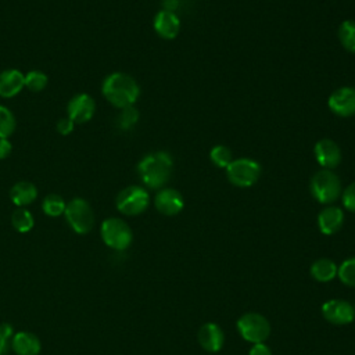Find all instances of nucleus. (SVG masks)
Listing matches in <instances>:
<instances>
[{"label":"nucleus","instance_id":"0eeeda50","mask_svg":"<svg viewBox=\"0 0 355 355\" xmlns=\"http://www.w3.org/2000/svg\"><path fill=\"white\" fill-rule=\"evenodd\" d=\"M237 329L241 337L252 344L263 343L270 334V324L265 316L255 312L244 313L237 320Z\"/></svg>","mask_w":355,"mask_h":355},{"label":"nucleus","instance_id":"f3484780","mask_svg":"<svg viewBox=\"0 0 355 355\" xmlns=\"http://www.w3.org/2000/svg\"><path fill=\"white\" fill-rule=\"evenodd\" d=\"M25 86V75L18 69H6L0 73V97L17 96Z\"/></svg>","mask_w":355,"mask_h":355},{"label":"nucleus","instance_id":"a878e982","mask_svg":"<svg viewBox=\"0 0 355 355\" xmlns=\"http://www.w3.org/2000/svg\"><path fill=\"white\" fill-rule=\"evenodd\" d=\"M15 129V119L12 112L0 105V139H7Z\"/></svg>","mask_w":355,"mask_h":355},{"label":"nucleus","instance_id":"f03ea898","mask_svg":"<svg viewBox=\"0 0 355 355\" xmlns=\"http://www.w3.org/2000/svg\"><path fill=\"white\" fill-rule=\"evenodd\" d=\"M172 157L165 151H155L146 155L137 165L141 182L150 189H161L171 178Z\"/></svg>","mask_w":355,"mask_h":355},{"label":"nucleus","instance_id":"2eb2a0df","mask_svg":"<svg viewBox=\"0 0 355 355\" xmlns=\"http://www.w3.org/2000/svg\"><path fill=\"white\" fill-rule=\"evenodd\" d=\"M343 223H344V212L338 207L327 205L318 215L319 230L326 236H331L337 233L341 229Z\"/></svg>","mask_w":355,"mask_h":355},{"label":"nucleus","instance_id":"6e6552de","mask_svg":"<svg viewBox=\"0 0 355 355\" xmlns=\"http://www.w3.org/2000/svg\"><path fill=\"white\" fill-rule=\"evenodd\" d=\"M150 197L147 190L140 186H129L119 191L116 197V208L123 215H139L148 207Z\"/></svg>","mask_w":355,"mask_h":355},{"label":"nucleus","instance_id":"b1692460","mask_svg":"<svg viewBox=\"0 0 355 355\" xmlns=\"http://www.w3.org/2000/svg\"><path fill=\"white\" fill-rule=\"evenodd\" d=\"M209 159L212 161L214 165H216L218 168H227V165L233 161V155L229 147L223 146V144H218L214 146L209 151Z\"/></svg>","mask_w":355,"mask_h":355},{"label":"nucleus","instance_id":"20e7f679","mask_svg":"<svg viewBox=\"0 0 355 355\" xmlns=\"http://www.w3.org/2000/svg\"><path fill=\"white\" fill-rule=\"evenodd\" d=\"M226 176L236 187H250L259 179L261 165L252 158H237L227 165Z\"/></svg>","mask_w":355,"mask_h":355},{"label":"nucleus","instance_id":"f257e3e1","mask_svg":"<svg viewBox=\"0 0 355 355\" xmlns=\"http://www.w3.org/2000/svg\"><path fill=\"white\" fill-rule=\"evenodd\" d=\"M101 92L114 107L122 110L136 103L140 94V87L130 75L114 72L104 79Z\"/></svg>","mask_w":355,"mask_h":355},{"label":"nucleus","instance_id":"423d86ee","mask_svg":"<svg viewBox=\"0 0 355 355\" xmlns=\"http://www.w3.org/2000/svg\"><path fill=\"white\" fill-rule=\"evenodd\" d=\"M101 239L103 241L118 251L126 250L133 239L129 225L119 218H108L101 223Z\"/></svg>","mask_w":355,"mask_h":355},{"label":"nucleus","instance_id":"f704fd0d","mask_svg":"<svg viewBox=\"0 0 355 355\" xmlns=\"http://www.w3.org/2000/svg\"><path fill=\"white\" fill-rule=\"evenodd\" d=\"M354 308H355V306H354Z\"/></svg>","mask_w":355,"mask_h":355},{"label":"nucleus","instance_id":"412c9836","mask_svg":"<svg viewBox=\"0 0 355 355\" xmlns=\"http://www.w3.org/2000/svg\"><path fill=\"white\" fill-rule=\"evenodd\" d=\"M338 40L347 51L355 53V21L347 19L341 22L338 26Z\"/></svg>","mask_w":355,"mask_h":355},{"label":"nucleus","instance_id":"393cba45","mask_svg":"<svg viewBox=\"0 0 355 355\" xmlns=\"http://www.w3.org/2000/svg\"><path fill=\"white\" fill-rule=\"evenodd\" d=\"M338 279L348 287H355V257L345 259L337 269Z\"/></svg>","mask_w":355,"mask_h":355},{"label":"nucleus","instance_id":"5701e85b","mask_svg":"<svg viewBox=\"0 0 355 355\" xmlns=\"http://www.w3.org/2000/svg\"><path fill=\"white\" fill-rule=\"evenodd\" d=\"M65 207H67V204H65L64 198L58 194H49L44 197V200L42 202L43 212L49 216H60L61 214H64Z\"/></svg>","mask_w":355,"mask_h":355},{"label":"nucleus","instance_id":"c85d7f7f","mask_svg":"<svg viewBox=\"0 0 355 355\" xmlns=\"http://www.w3.org/2000/svg\"><path fill=\"white\" fill-rule=\"evenodd\" d=\"M341 201L348 211L355 212V182L345 187V190L341 194Z\"/></svg>","mask_w":355,"mask_h":355},{"label":"nucleus","instance_id":"7c9ffc66","mask_svg":"<svg viewBox=\"0 0 355 355\" xmlns=\"http://www.w3.org/2000/svg\"><path fill=\"white\" fill-rule=\"evenodd\" d=\"M248 355H272V351L263 343H258V344H252Z\"/></svg>","mask_w":355,"mask_h":355},{"label":"nucleus","instance_id":"1a4fd4ad","mask_svg":"<svg viewBox=\"0 0 355 355\" xmlns=\"http://www.w3.org/2000/svg\"><path fill=\"white\" fill-rule=\"evenodd\" d=\"M327 105L338 116L348 118L355 115V87L344 86L334 90L327 100Z\"/></svg>","mask_w":355,"mask_h":355},{"label":"nucleus","instance_id":"dca6fc26","mask_svg":"<svg viewBox=\"0 0 355 355\" xmlns=\"http://www.w3.org/2000/svg\"><path fill=\"white\" fill-rule=\"evenodd\" d=\"M198 343L202 349L208 352H218L223 347L225 334L218 324L205 323L198 330Z\"/></svg>","mask_w":355,"mask_h":355},{"label":"nucleus","instance_id":"f8f14e48","mask_svg":"<svg viewBox=\"0 0 355 355\" xmlns=\"http://www.w3.org/2000/svg\"><path fill=\"white\" fill-rule=\"evenodd\" d=\"M154 205L158 212L166 216H173L178 215L183 207H184V200L182 194L176 189L165 187L161 189L154 198Z\"/></svg>","mask_w":355,"mask_h":355},{"label":"nucleus","instance_id":"cd10ccee","mask_svg":"<svg viewBox=\"0 0 355 355\" xmlns=\"http://www.w3.org/2000/svg\"><path fill=\"white\" fill-rule=\"evenodd\" d=\"M137 121H139V112L133 105L122 108V112L118 116V125L123 130H128L132 126H135Z\"/></svg>","mask_w":355,"mask_h":355},{"label":"nucleus","instance_id":"bb28decb","mask_svg":"<svg viewBox=\"0 0 355 355\" xmlns=\"http://www.w3.org/2000/svg\"><path fill=\"white\" fill-rule=\"evenodd\" d=\"M47 85V76L40 71H31L25 75V86L31 92H40Z\"/></svg>","mask_w":355,"mask_h":355},{"label":"nucleus","instance_id":"9d476101","mask_svg":"<svg viewBox=\"0 0 355 355\" xmlns=\"http://www.w3.org/2000/svg\"><path fill=\"white\" fill-rule=\"evenodd\" d=\"M323 318L333 324H348L355 319V308L344 300H330L322 305Z\"/></svg>","mask_w":355,"mask_h":355},{"label":"nucleus","instance_id":"9b49d317","mask_svg":"<svg viewBox=\"0 0 355 355\" xmlns=\"http://www.w3.org/2000/svg\"><path fill=\"white\" fill-rule=\"evenodd\" d=\"M96 111V103L94 100L86 94L80 93L73 96L67 107L68 118L73 121V123H85L90 121Z\"/></svg>","mask_w":355,"mask_h":355},{"label":"nucleus","instance_id":"2f4dec72","mask_svg":"<svg viewBox=\"0 0 355 355\" xmlns=\"http://www.w3.org/2000/svg\"><path fill=\"white\" fill-rule=\"evenodd\" d=\"M12 146L7 139H0V159L7 158L11 154Z\"/></svg>","mask_w":355,"mask_h":355},{"label":"nucleus","instance_id":"6ab92c4d","mask_svg":"<svg viewBox=\"0 0 355 355\" xmlns=\"http://www.w3.org/2000/svg\"><path fill=\"white\" fill-rule=\"evenodd\" d=\"M10 197L17 207H25L35 201L37 197V189L29 182H18L11 187Z\"/></svg>","mask_w":355,"mask_h":355},{"label":"nucleus","instance_id":"4be33fe9","mask_svg":"<svg viewBox=\"0 0 355 355\" xmlns=\"http://www.w3.org/2000/svg\"><path fill=\"white\" fill-rule=\"evenodd\" d=\"M11 223L17 232L26 233L33 227L35 220H33L32 214L28 209L18 207L11 215Z\"/></svg>","mask_w":355,"mask_h":355},{"label":"nucleus","instance_id":"aec40b11","mask_svg":"<svg viewBox=\"0 0 355 355\" xmlns=\"http://www.w3.org/2000/svg\"><path fill=\"white\" fill-rule=\"evenodd\" d=\"M337 269H338V266L331 259L320 258L311 265V276L316 282L327 283V282H331L337 276Z\"/></svg>","mask_w":355,"mask_h":355},{"label":"nucleus","instance_id":"ddd939ff","mask_svg":"<svg viewBox=\"0 0 355 355\" xmlns=\"http://www.w3.org/2000/svg\"><path fill=\"white\" fill-rule=\"evenodd\" d=\"M315 158L324 169H333L341 162V150L331 139H320L313 148Z\"/></svg>","mask_w":355,"mask_h":355},{"label":"nucleus","instance_id":"473e14b6","mask_svg":"<svg viewBox=\"0 0 355 355\" xmlns=\"http://www.w3.org/2000/svg\"><path fill=\"white\" fill-rule=\"evenodd\" d=\"M164 10L175 12V8L178 7V0H164Z\"/></svg>","mask_w":355,"mask_h":355},{"label":"nucleus","instance_id":"72a5a7b5","mask_svg":"<svg viewBox=\"0 0 355 355\" xmlns=\"http://www.w3.org/2000/svg\"><path fill=\"white\" fill-rule=\"evenodd\" d=\"M8 338H6L4 336L0 334V355H6L7 348H8Z\"/></svg>","mask_w":355,"mask_h":355},{"label":"nucleus","instance_id":"a211bd4d","mask_svg":"<svg viewBox=\"0 0 355 355\" xmlns=\"http://www.w3.org/2000/svg\"><path fill=\"white\" fill-rule=\"evenodd\" d=\"M11 347L17 355H39L40 341L39 338L29 331H18L12 336Z\"/></svg>","mask_w":355,"mask_h":355},{"label":"nucleus","instance_id":"39448f33","mask_svg":"<svg viewBox=\"0 0 355 355\" xmlns=\"http://www.w3.org/2000/svg\"><path fill=\"white\" fill-rule=\"evenodd\" d=\"M67 222L78 234H86L94 225V214L89 202L83 198L71 200L64 211Z\"/></svg>","mask_w":355,"mask_h":355},{"label":"nucleus","instance_id":"7ed1b4c3","mask_svg":"<svg viewBox=\"0 0 355 355\" xmlns=\"http://www.w3.org/2000/svg\"><path fill=\"white\" fill-rule=\"evenodd\" d=\"M311 193L320 204H331L341 194L340 178L330 169L316 172L311 179Z\"/></svg>","mask_w":355,"mask_h":355},{"label":"nucleus","instance_id":"4468645a","mask_svg":"<svg viewBox=\"0 0 355 355\" xmlns=\"http://www.w3.org/2000/svg\"><path fill=\"white\" fill-rule=\"evenodd\" d=\"M153 25L157 35L165 40L175 39L180 31V19L173 11L162 10L157 12Z\"/></svg>","mask_w":355,"mask_h":355},{"label":"nucleus","instance_id":"c756f323","mask_svg":"<svg viewBox=\"0 0 355 355\" xmlns=\"http://www.w3.org/2000/svg\"><path fill=\"white\" fill-rule=\"evenodd\" d=\"M73 121L69 119L68 116L67 118H62L57 122V130L61 133V135H69L72 130H73Z\"/></svg>","mask_w":355,"mask_h":355}]
</instances>
